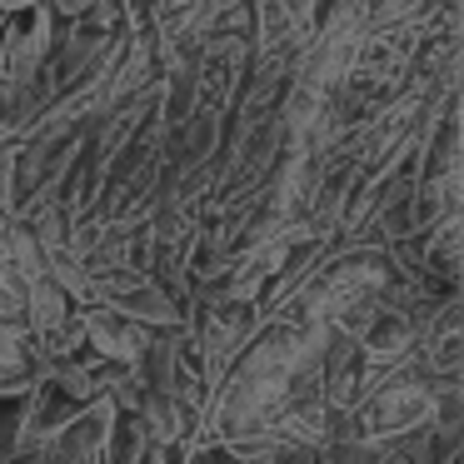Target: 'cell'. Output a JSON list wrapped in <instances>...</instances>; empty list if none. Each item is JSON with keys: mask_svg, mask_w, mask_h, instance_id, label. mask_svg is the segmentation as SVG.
Here are the masks:
<instances>
[{"mask_svg": "<svg viewBox=\"0 0 464 464\" xmlns=\"http://www.w3.org/2000/svg\"><path fill=\"white\" fill-rule=\"evenodd\" d=\"M55 5H61V11H85L91 0H55Z\"/></svg>", "mask_w": 464, "mask_h": 464, "instance_id": "cell-3", "label": "cell"}, {"mask_svg": "<svg viewBox=\"0 0 464 464\" xmlns=\"http://www.w3.org/2000/svg\"><path fill=\"white\" fill-rule=\"evenodd\" d=\"M21 354H25L21 334H15L11 324H0V380H11V374H15V364H21Z\"/></svg>", "mask_w": 464, "mask_h": 464, "instance_id": "cell-2", "label": "cell"}, {"mask_svg": "<svg viewBox=\"0 0 464 464\" xmlns=\"http://www.w3.org/2000/svg\"><path fill=\"white\" fill-rule=\"evenodd\" d=\"M85 334H91L105 354H115V360H125V364L145 350L140 330H135V324H125L121 314H91V320H85Z\"/></svg>", "mask_w": 464, "mask_h": 464, "instance_id": "cell-1", "label": "cell"}, {"mask_svg": "<svg viewBox=\"0 0 464 464\" xmlns=\"http://www.w3.org/2000/svg\"><path fill=\"white\" fill-rule=\"evenodd\" d=\"M5 5H15V0H5Z\"/></svg>", "mask_w": 464, "mask_h": 464, "instance_id": "cell-4", "label": "cell"}]
</instances>
